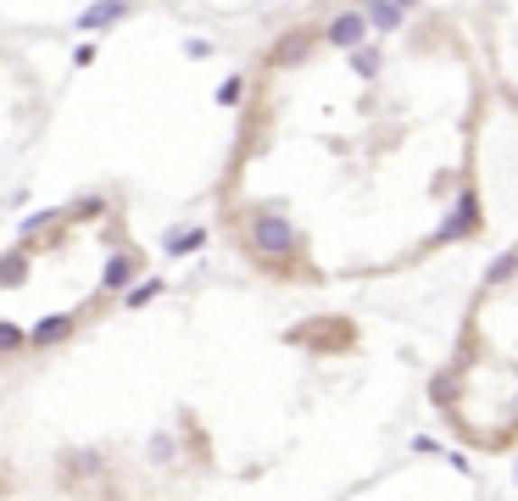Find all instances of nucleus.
Masks as SVG:
<instances>
[{
	"instance_id": "nucleus-14",
	"label": "nucleus",
	"mask_w": 518,
	"mask_h": 501,
	"mask_svg": "<svg viewBox=\"0 0 518 501\" xmlns=\"http://www.w3.org/2000/svg\"><path fill=\"white\" fill-rule=\"evenodd\" d=\"M240 95H245V79H223V84H217V107H235Z\"/></svg>"
},
{
	"instance_id": "nucleus-8",
	"label": "nucleus",
	"mask_w": 518,
	"mask_h": 501,
	"mask_svg": "<svg viewBox=\"0 0 518 501\" xmlns=\"http://www.w3.org/2000/svg\"><path fill=\"white\" fill-rule=\"evenodd\" d=\"M28 279V256L12 251V256H0V284H23Z\"/></svg>"
},
{
	"instance_id": "nucleus-10",
	"label": "nucleus",
	"mask_w": 518,
	"mask_h": 501,
	"mask_svg": "<svg viewBox=\"0 0 518 501\" xmlns=\"http://www.w3.org/2000/svg\"><path fill=\"white\" fill-rule=\"evenodd\" d=\"M162 295V279H140L134 290H123V307H145V301Z\"/></svg>"
},
{
	"instance_id": "nucleus-11",
	"label": "nucleus",
	"mask_w": 518,
	"mask_h": 501,
	"mask_svg": "<svg viewBox=\"0 0 518 501\" xmlns=\"http://www.w3.org/2000/svg\"><path fill=\"white\" fill-rule=\"evenodd\" d=\"M351 67H357L363 79H374V73H379V51H374V45H363V51H351Z\"/></svg>"
},
{
	"instance_id": "nucleus-13",
	"label": "nucleus",
	"mask_w": 518,
	"mask_h": 501,
	"mask_svg": "<svg viewBox=\"0 0 518 501\" xmlns=\"http://www.w3.org/2000/svg\"><path fill=\"white\" fill-rule=\"evenodd\" d=\"M23 346H28V334L17 323H0V351H23Z\"/></svg>"
},
{
	"instance_id": "nucleus-15",
	"label": "nucleus",
	"mask_w": 518,
	"mask_h": 501,
	"mask_svg": "<svg viewBox=\"0 0 518 501\" xmlns=\"http://www.w3.org/2000/svg\"><path fill=\"white\" fill-rule=\"evenodd\" d=\"M151 457H156V462L173 457V441H168V434H156V441H151Z\"/></svg>"
},
{
	"instance_id": "nucleus-6",
	"label": "nucleus",
	"mask_w": 518,
	"mask_h": 501,
	"mask_svg": "<svg viewBox=\"0 0 518 501\" xmlns=\"http://www.w3.org/2000/svg\"><path fill=\"white\" fill-rule=\"evenodd\" d=\"M363 23H368V28H379V33H391V28H402V23H407V6H368V12H363Z\"/></svg>"
},
{
	"instance_id": "nucleus-9",
	"label": "nucleus",
	"mask_w": 518,
	"mask_h": 501,
	"mask_svg": "<svg viewBox=\"0 0 518 501\" xmlns=\"http://www.w3.org/2000/svg\"><path fill=\"white\" fill-rule=\"evenodd\" d=\"M123 17H128L123 6H89L79 23H84V28H112V23H123Z\"/></svg>"
},
{
	"instance_id": "nucleus-7",
	"label": "nucleus",
	"mask_w": 518,
	"mask_h": 501,
	"mask_svg": "<svg viewBox=\"0 0 518 501\" xmlns=\"http://www.w3.org/2000/svg\"><path fill=\"white\" fill-rule=\"evenodd\" d=\"M201 246H207V228H173V234H168V256L201 251Z\"/></svg>"
},
{
	"instance_id": "nucleus-5",
	"label": "nucleus",
	"mask_w": 518,
	"mask_h": 501,
	"mask_svg": "<svg viewBox=\"0 0 518 501\" xmlns=\"http://www.w3.org/2000/svg\"><path fill=\"white\" fill-rule=\"evenodd\" d=\"M68 334H73V318H61V312H56V318H45L34 334H28V346H40V351H45V346H56V340H68Z\"/></svg>"
},
{
	"instance_id": "nucleus-4",
	"label": "nucleus",
	"mask_w": 518,
	"mask_h": 501,
	"mask_svg": "<svg viewBox=\"0 0 518 501\" xmlns=\"http://www.w3.org/2000/svg\"><path fill=\"white\" fill-rule=\"evenodd\" d=\"M134 274H140V256L134 251H117L101 267V290H134Z\"/></svg>"
},
{
	"instance_id": "nucleus-12",
	"label": "nucleus",
	"mask_w": 518,
	"mask_h": 501,
	"mask_svg": "<svg viewBox=\"0 0 518 501\" xmlns=\"http://www.w3.org/2000/svg\"><path fill=\"white\" fill-rule=\"evenodd\" d=\"M518 274V251H507V256H496V267L485 274V284H502V279H513Z\"/></svg>"
},
{
	"instance_id": "nucleus-3",
	"label": "nucleus",
	"mask_w": 518,
	"mask_h": 501,
	"mask_svg": "<svg viewBox=\"0 0 518 501\" xmlns=\"http://www.w3.org/2000/svg\"><path fill=\"white\" fill-rule=\"evenodd\" d=\"M335 51H363V40H368V23H363V12H340L335 23H329V33H323Z\"/></svg>"
},
{
	"instance_id": "nucleus-1",
	"label": "nucleus",
	"mask_w": 518,
	"mask_h": 501,
	"mask_svg": "<svg viewBox=\"0 0 518 501\" xmlns=\"http://www.w3.org/2000/svg\"><path fill=\"white\" fill-rule=\"evenodd\" d=\"M251 246H256V256L284 262L296 251V228H290V218H279V212H256L251 218Z\"/></svg>"
},
{
	"instance_id": "nucleus-16",
	"label": "nucleus",
	"mask_w": 518,
	"mask_h": 501,
	"mask_svg": "<svg viewBox=\"0 0 518 501\" xmlns=\"http://www.w3.org/2000/svg\"><path fill=\"white\" fill-rule=\"evenodd\" d=\"M513 107H518V95H513Z\"/></svg>"
},
{
	"instance_id": "nucleus-2",
	"label": "nucleus",
	"mask_w": 518,
	"mask_h": 501,
	"mask_svg": "<svg viewBox=\"0 0 518 501\" xmlns=\"http://www.w3.org/2000/svg\"><path fill=\"white\" fill-rule=\"evenodd\" d=\"M479 228V195L474 190H463L458 195V207H451V223H440L435 228V246H451V240H463V234H474Z\"/></svg>"
}]
</instances>
